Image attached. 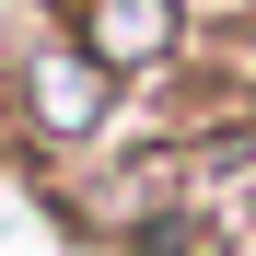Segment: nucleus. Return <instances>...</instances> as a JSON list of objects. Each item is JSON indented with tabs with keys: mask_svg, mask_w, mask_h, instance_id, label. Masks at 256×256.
<instances>
[{
	"mask_svg": "<svg viewBox=\"0 0 256 256\" xmlns=\"http://www.w3.org/2000/svg\"><path fill=\"white\" fill-rule=\"evenodd\" d=\"M70 47L116 70V82H140V70H175L186 47V0H70Z\"/></svg>",
	"mask_w": 256,
	"mask_h": 256,
	"instance_id": "1",
	"label": "nucleus"
},
{
	"mask_svg": "<svg viewBox=\"0 0 256 256\" xmlns=\"http://www.w3.org/2000/svg\"><path fill=\"white\" fill-rule=\"evenodd\" d=\"M105 105H116V70H94L82 47H35L12 70V116L35 128V140H94Z\"/></svg>",
	"mask_w": 256,
	"mask_h": 256,
	"instance_id": "2",
	"label": "nucleus"
}]
</instances>
